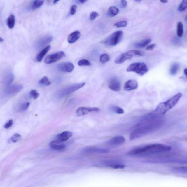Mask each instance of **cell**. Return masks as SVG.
I'll return each instance as SVG.
<instances>
[{
	"label": "cell",
	"instance_id": "6da1fadb",
	"mask_svg": "<svg viewBox=\"0 0 187 187\" xmlns=\"http://www.w3.org/2000/svg\"><path fill=\"white\" fill-rule=\"evenodd\" d=\"M172 149L170 146L156 143L131 151L127 153L130 156H142L159 153L169 151Z\"/></svg>",
	"mask_w": 187,
	"mask_h": 187
},
{
	"label": "cell",
	"instance_id": "7a4b0ae2",
	"mask_svg": "<svg viewBox=\"0 0 187 187\" xmlns=\"http://www.w3.org/2000/svg\"><path fill=\"white\" fill-rule=\"evenodd\" d=\"M182 96V94L181 92L178 93L170 99L160 103L154 111L155 113L158 116L165 114L177 104Z\"/></svg>",
	"mask_w": 187,
	"mask_h": 187
},
{
	"label": "cell",
	"instance_id": "3957f363",
	"mask_svg": "<svg viewBox=\"0 0 187 187\" xmlns=\"http://www.w3.org/2000/svg\"><path fill=\"white\" fill-rule=\"evenodd\" d=\"M156 127V123L137 127L130 134L131 140L139 138L153 131Z\"/></svg>",
	"mask_w": 187,
	"mask_h": 187
},
{
	"label": "cell",
	"instance_id": "277c9868",
	"mask_svg": "<svg viewBox=\"0 0 187 187\" xmlns=\"http://www.w3.org/2000/svg\"><path fill=\"white\" fill-rule=\"evenodd\" d=\"M85 84V82H82L68 85L59 90L56 94V97L60 98L64 97L82 88Z\"/></svg>",
	"mask_w": 187,
	"mask_h": 187
},
{
	"label": "cell",
	"instance_id": "5b68a950",
	"mask_svg": "<svg viewBox=\"0 0 187 187\" xmlns=\"http://www.w3.org/2000/svg\"><path fill=\"white\" fill-rule=\"evenodd\" d=\"M145 53L141 51L136 50H130L127 53H122L117 57L115 60V63L117 64L123 63L126 60L130 59L134 56H143L145 55Z\"/></svg>",
	"mask_w": 187,
	"mask_h": 187
},
{
	"label": "cell",
	"instance_id": "8992f818",
	"mask_svg": "<svg viewBox=\"0 0 187 187\" xmlns=\"http://www.w3.org/2000/svg\"><path fill=\"white\" fill-rule=\"evenodd\" d=\"M127 72H133L140 76L145 74L148 71V69L144 63H136L130 64L127 68Z\"/></svg>",
	"mask_w": 187,
	"mask_h": 187
},
{
	"label": "cell",
	"instance_id": "52a82bcc",
	"mask_svg": "<svg viewBox=\"0 0 187 187\" xmlns=\"http://www.w3.org/2000/svg\"><path fill=\"white\" fill-rule=\"evenodd\" d=\"M123 36V32L119 30L115 32L106 40L105 43L109 46H114L121 41Z\"/></svg>",
	"mask_w": 187,
	"mask_h": 187
},
{
	"label": "cell",
	"instance_id": "ba28073f",
	"mask_svg": "<svg viewBox=\"0 0 187 187\" xmlns=\"http://www.w3.org/2000/svg\"><path fill=\"white\" fill-rule=\"evenodd\" d=\"M65 53L63 52H59L49 55L45 59V63L47 64L54 63L65 57Z\"/></svg>",
	"mask_w": 187,
	"mask_h": 187
},
{
	"label": "cell",
	"instance_id": "9c48e42d",
	"mask_svg": "<svg viewBox=\"0 0 187 187\" xmlns=\"http://www.w3.org/2000/svg\"><path fill=\"white\" fill-rule=\"evenodd\" d=\"M102 165L107 167L115 169H123L125 167V165L120 161L113 159L104 161Z\"/></svg>",
	"mask_w": 187,
	"mask_h": 187
},
{
	"label": "cell",
	"instance_id": "30bf717a",
	"mask_svg": "<svg viewBox=\"0 0 187 187\" xmlns=\"http://www.w3.org/2000/svg\"><path fill=\"white\" fill-rule=\"evenodd\" d=\"M100 109L97 108H89V107H82L78 109L76 111L78 116H82L91 112H99Z\"/></svg>",
	"mask_w": 187,
	"mask_h": 187
},
{
	"label": "cell",
	"instance_id": "8fae6325",
	"mask_svg": "<svg viewBox=\"0 0 187 187\" xmlns=\"http://www.w3.org/2000/svg\"><path fill=\"white\" fill-rule=\"evenodd\" d=\"M23 87L21 85H10L7 87L4 91L5 95L6 96H11L17 93L22 90Z\"/></svg>",
	"mask_w": 187,
	"mask_h": 187
},
{
	"label": "cell",
	"instance_id": "7c38bea8",
	"mask_svg": "<svg viewBox=\"0 0 187 187\" xmlns=\"http://www.w3.org/2000/svg\"><path fill=\"white\" fill-rule=\"evenodd\" d=\"M84 153H109L108 149L100 148L95 147H88L85 148L83 150Z\"/></svg>",
	"mask_w": 187,
	"mask_h": 187
},
{
	"label": "cell",
	"instance_id": "4fadbf2b",
	"mask_svg": "<svg viewBox=\"0 0 187 187\" xmlns=\"http://www.w3.org/2000/svg\"><path fill=\"white\" fill-rule=\"evenodd\" d=\"M108 87L112 90L118 92L121 90V82L117 78H113L110 80L109 83Z\"/></svg>",
	"mask_w": 187,
	"mask_h": 187
},
{
	"label": "cell",
	"instance_id": "5bb4252c",
	"mask_svg": "<svg viewBox=\"0 0 187 187\" xmlns=\"http://www.w3.org/2000/svg\"><path fill=\"white\" fill-rule=\"evenodd\" d=\"M58 70L62 72H71L73 71L74 66L70 62L59 64L57 66Z\"/></svg>",
	"mask_w": 187,
	"mask_h": 187
},
{
	"label": "cell",
	"instance_id": "9a60e30c",
	"mask_svg": "<svg viewBox=\"0 0 187 187\" xmlns=\"http://www.w3.org/2000/svg\"><path fill=\"white\" fill-rule=\"evenodd\" d=\"M125 141V139L123 136H117L109 140L107 144L110 146H117L124 143Z\"/></svg>",
	"mask_w": 187,
	"mask_h": 187
},
{
	"label": "cell",
	"instance_id": "2e32d148",
	"mask_svg": "<svg viewBox=\"0 0 187 187\" xmlns=\"http://www.w3.org/2000/svg\"><path fill=\"white\" fill-rule=\"evenodd\" d=\"M138 86L137 81L135 80H130L125 84L124 89L126 91H130L136 89Z\"/></svg>",
	"mask_w": 187,
	"mask_h": 187
},
{
	"label": "cell",
	"instance_id": "e0dca14e",
	"mask_svg": "<svg viewBox=\"0 0 187 187\" xmlns=\"http://www.w3.org/2000/svg\"><path fill=\"white\" fill-rule=\"evenodd\" d=\"M59 140L53 141L50 143V146L52 149L55 150H63L66 148V146Z\"/></svg>",
	"mask_w": 187,
	"mask_h": 187
},
{
	"label": "cell",
	"instance_id": "ac0fdd59",
	"mask_svg": "<svg viewBox=\"0 0 187 187\" xmlns=\"http://www.w3.org/2000/svg\"><path fill=\"white\" fill-rule=\"evenodd\" d=\"M53 40V37L50 36L45 37L40 39L36 44V47L37 48H40L43 46H46L48 43H50Z\"/></svg>",
	"mask_w": 187,
	"mask_h": 187
},
{
	"label": "cell",
	"instance_id": "d6986e66",
	"mask_svg": "<svg viewBox=\"0 0 187 187\" xmlns=\"http://www.w3.org/2000/svg\"><path fill=\"white\" fill-rule=\"evenodd\" d=\"M72 136V133L71 132L64 131L59 134L57 136V138L58 140L64 142L67 141Z\"/></svg>",
	"mask_w": 187,
	"mask_h": 187
},
{
	"label": "cell",
	"instance_id": "ffe728a7",
	"mask_svg": "<svg viewBox=\"0 0 187 187\" xmlns=\"http://www.w3.org/2000/svg\"><path fill=\"white\" fill-rule=\"evenodd\" d=\"M81 37V33L79 31H76L73 32L69 35L67 39L68 42L69 43H74L77 41Z\"/></svg>",
	"mask_w": 187,
	"mask_h": 187
},
{
	"label": "cell",
	"instance_id": "44dd1931",
	"mask_svg": "<svg viewBox=\"0 0 187 187\" xmlns=\"http://www.w3.org/2000/svg\"><path fill=\"white\" fill-rule=\"evenodd\" d=\"M14 76L13 74L10 73L7 74L4 78L3 84L6 88L11 85V83L13 82Z\"/></svg>",
	"mask_w": 187,
	"mask_h": 187
},
{
	"label": "cell",
	"instance_id": "7402d4cb",
	"mask_svg": "<svg viewBox=\"0 0 187 187\" xmlns=\"http://www.w3.org/2000/svg\"><path fill=\"white\" fill-rule=\"evenodd\" d=\"M151 40L150 39H146L141 41L136 42L134 44V46L136 48H143L148 45L151 42Z\"/></svg>",
	"mask_w": 187,
	"mask_h": 187
},
{
	"label": "cell",
	"instance_id": "603a6c76",
	"mask_svg": "<svg viewBox=\"0 0 187 187\" xmlns=\"http://www.w3.org/2000/svg\"><path fill=\"white\" fill-rule=\"evenodd\" d=\"M50 46H46V48H45L38 55L37 57H36V60H37L38 62H40L41 61L43 57L46 55L49 50H50Z\"/></svg>",
	"mask_w": 187,
	"mask_h": 187
},
{
	"label": "cell",
	"instance_id": "cb8c5ba5",
	"mask_svg": "<svg viewBox=\"0 0 187 187\" xmlns=\"http://www.w3.org/2000/svg\"><path fill=\"white\" fill-rule=\"evenodd\" d=\"M119 12V10L115 6L110 7L108 11V15L110 17H114Z\"/></svg>",
	"mask_w": 187,
	"mask_h": 187
},
{
	"label": "cell",
	"instance_id": "d4e9b609",
	"mask_svg": "<svg viewBox=\"0 0 187 187\" xmlns=\"http://www.w3.org/2000/svg\"><path fill=\"white\" fill-rule=\"evenodd\" d=\"M15 23V18L14 15H11L8 17L7 20V25L8 28L12 29L14 27Z\"/></svg>",
	"mask_w": 187,
	"mask_h": 187
},
{
	"label": "cell",
	"instance_id": "484cf974",
	"mask_svg": "<svg viewBox=\"0 0 187 187\" xmlns=\"http://www.w3.org/2000/svg\"><path fill=\"white\" fill-rule=\"evenodd\" d=\"M179 64L177 63H174L171 66L169 70V74L172 75H176L179 69Z\"/></svg>",
	"mask_w": 187,
	"mask_h": 187
},
{
	"label": "cell",
	"instance_id": "4316f807",
	"mask_svg": "<svg viewBox=\"0 0 187 187\" xmlns=\"http://www.w3.org/2000/svg\"><path fill=\"white\" fill-rule=\"evenodd\" d=\"M183 27L182 23L181 22L178 23L177 28V34L178 37H181L183 34Z\"/></svg>",
	"mask_w": 187,
	"mask_h": 187
},
{
	"label": "cell",
	"instance_id": "83f0119b",
	"mask_svg": "<svg viewBox=\"0 0 187 187\" xmlns=\"http://www.w3.org/2000/svg\"><path fill=\"white\" fill-rule=\"evenodd\" d=\"M110 110L113 112L118 114H123L124 113V111L122 108L120 107L116 106H111L110 108Z\"/></svg>",
	"mask_w": 187,
	"mask_h": 187
},
{
	"label": "cell",
	"instance_id": "f1b7e54d",
	"mask_svg": "<svg viewBox=\"0 0 187 187\" xmlns=\"http://www.w3.org/2000/svg\"><path fill=\"white\" fill-rule=\"evenodd\" d=\"M39 83L43 86H47L50 85L51 84V82L49 80L47 77L45 76L39 81Z\"/></svg>",
	"mask_w": 187,
	"mask_h": 187
},
{
	"label": "cell",
	"instance_id": "f546056e",
	"mask_svg": "<svg viewBox=\"0 0 187 187\" xmlns=\"http://www.w3.org/2000/svg\"><path fill=\"white\" fill-rule=\"evenodd\" d=\"M44 0H36L32 6V9L35 10L40 8L43 5Z\"/></svg>",
	"mask_w": 187,
	"mask_h": 187
},
{
	"label": "cell",
	"instance_id": "4dcf8cb0",
	"mask_svg": "<svg viewBox=\"0 0 187 187\" xmlns=\"http://www.w3.org/2000/svg\"><path fill=\"white\" fill-rule=\"evenodd\" d=\"M22 139V136L18 133H16L13 135L11 138V141L13 143H16L20 141Z\"/></svg>",
	"mask_w": 187,
	"mask_h": 187
},
{
	"label": "cell",
	"instance_id": "1f68e13d",
	"mask_svg": "<svg viewBox=\"0 0 187 187\" xmlns=\"http://www.w3.org/2000/svg\"><path fill=\"white\" fill-rule=\"evenodd\" d=\"M187 8V0H183L182 2L178 7V11H184Z\"/></svg>",
	"mask_w": 187,
	"mask_h": 187
},
{
	"label": "cell",
	"instance_id": "d6a6232c",
	"mask_svg": "<svg viewBox=\"0 0 187 187\" xmlns=\"http://www.w3.org/2000/svg\"><path fill=\"white\" fill-rule=\"evenodd\" d=\"M30 105L29 102H25L21 104L19 107L18 110L20 111H26L28 109Z\"/></svg>",
	"mask_w": 187,
	"mask_h": 187
},
{
	"label": "cell",
	"instance_id": "836d02e7",
	"mask_svg": "<svg viewBox=\"0 0 187 187\" xmlns=\"http://www.w3.org/2000/svg\"><path fill=\"white\" fill-rule=\"evenodd\" d=\"M78 65L80 66H90L91 65V63L87 59H83L79 61Z\"/></svg>",
	"mask_w": 187,
	"mask_h": 187
},
{
	"label": "cell",
	"instance_id": "e575fe53",
	"mask_svg": "<svg viewBox=\"0 0 187 187\" xmlns=\"http://www.w3.org/2000/svg\"><path fill=\"white\" fill-rule=\"evenodd\" d=\"M110 60V57L108 55L106 54H103L100 56V61L101 63H105L109 61Z\"/></svg>",
	"mask_w": 187,
	"mask_h": 187
},
{
	"label": "cell",
	"instance_id": "d590c367",
	"mask_svg": "<svg viewBox=\"0 0 187 187\" xmlns=\"http://www.w3.org/2000/svg\"><path fill=\"white\" fill-rule=\"evenodd\" d=\"M127 22L125 21H123L118 22L114 24V26H116L117 28L125 27L127 26Z\"/></svg>",
	"mask_w": 187,
	"mask_h": 187
},
{
	"label": "cell",
	"instance_id": "8d00e7d4",
	"mask_svg": "<svg viewBox=\"0 0 187 187\" xmlns=\"http://www.w3.org/2000/svg\"><path fill=\"white\" fill-rule=\"evenodd\" d=\"M30 96L34 99H37L40 96V94L35 90H32L30 92Z\"/></svg>",
	"mask_w": 187,
	"mask_h": 187
},
{
	"label": "cell",
	"instance_id": "74e56055",
	"mask_svg": "<svg viewBox=\"0 0 187 187\" xmlns=\"http://www.w3.org/2000/svg\"><path fill=\"white\" fill-rule=\"evenodd\" d=\"M99 14L98 13L93 11L91 13L90 15V19L91 21H93L97 18V17L99 16Z\"/></svg>",
	"mask_w": 187,
	"mask_h": 187
},
{
	"label": "cell",
	"instance_id": "f35d334b",
	"mask_svg": "<svg viewBox=\"0 0 187 187\" xmlns=\"http://www.w3.org/2000/svg\"><path fill=\"white\" fill-rule=\"evenodd\" d=\"M77 6L75 5H74L71 7L70 11V14L71 15H74L76 13Z\"/></svg>",
	"mask_w": 187,
	"mask_h": 187
},
{
	"label": "cell",
	"instance_id": "ab89813d",
	"mask_svg": "<svg viewBox=\"0 0 187 187\" xmlns=\"http://www.w3.org/2000/svg\"><path fill=\"white\" fill-rule=\"evenodd\" d=\"M13 122L12 120H10L8 123H6L4 126V128L5 129H8L11 127L13 125Z\"/></svg>",
	"mask_w": 187,
	"mask_h": 187
},
{
	"label": "cell",
	"instance_id": "60d3db41",
	"mask_svg": "<svg viewBox=\"0 0 187 187\" xmlns=\"http://www.w3.org/2000/svg\"><path fill=\"white\" fill-rule=\"evenodd\" d=\"M156 45L155 44H152L149 45L146 47V50H152L154 49Z\"/></svg>",
	"mask_w": 187,
	"mask_h": 187
},
{
	"label": "cell",
	"instance_id": "b9f144b4",
	"mask_svg": "<svg viewBox=\"0 0 187 187\" xmlns=\"http://www.w3.org/2000/svg\"><path fill=\"white\" fill-rule=\"evenodd\" d=\"M121 5L123 8H125L127 6V3L126 0H121Z\"/></svg>",
	"mask_w": 187,
	"mask_h": 187
},
{
	"label": "cell",
	"instance_id": "7bdbcfd3",
	"mask_svg": "<svg viewBox=\"0 0 187 187\" xmlns=\"http://www.w3.org/2000/svg\"><path fill=\"white\" fill-rule=\"evenodd\" d=\"M160 1L162 3H167L168 2V0H160Z\"/></svg>",
	"mask_w": 187,
	"mask_h": 187
},
{
	"label": "cell",
	"instance_id": "ee69618b",
	"mask_svg": "<svg viewBox=\"0 0 187 187\" xmlns=\"http://www.w3.org/2000/svg\"><path fill=\"white\" fill-rule=\"evenodd\" d=\"M88 0H79V1L81 3L83 4L85 3L87 1H88Z\"/></svg>",
	"mask_w": 187,
	"mask_h": 187
},
{
	"label": "cell",
	"instance_id": "f6af8a7d",
	"mask_svg": "<svg viewBox=\"0 0 187 187\" xmlns=\"http://www.w3.org/2000/svg\"><path fill=\"white\" fill-rule=\"evenodd\" d=\"M184 73L187 77V68L184 69Z\"/></svg>",
	"mask_w": 187,
	"mask_h": 187
},
{
	"label": "cell",
	"instance_id": "bcb514c9",
	"mask_svg": "<svg viewBox=\"0 0 187 187\" xmlns=\"http://www.w3.org/2000/svg\"><path fill=\"white\" fill-rule=\"evenodd\" d=\"M60 0H54V1H53V4H56L57 3V2H58L59 1H60Z\"/></svg>",
	"mask_w": 187,
	"mask_h": 187
},
{
	"label": "cell",
	"instance_id": "7dc6e473",
	"mask_svg": "<svg viewBox=\"0 0 187 187\" xmlns=\"http://www.w3.org/2000/svg\"><path fill=\"white\" fill-rule=\"evenodd\" d=\"M4 41V39L2 38H0V42H1V43H2V42Z\"/></svg>",
	"mask_w": 187,
	"mask_h": 187
},
{
	"label": "cell",
	"instance_id": "c3c4849f",
	"mask_svg": "<svg viewBox=\"0 0 187 187\" xmlns=\"http://www.w3.org/2000/svg\"><path fill=\"white\" fill-rule=\"evenodd\" d=\"M134 1H136V2H140V1H141V0H134Z\"/></svg>",
	"mask_w": 187,
	"mask_h": 187
},
{
	"label": "cell",
	"instance_id": "681fc988",
	"mask_svg": "<svg viewBox=\"0 0 187 187\" xmlns=\"http://www.w3.org/2000/svg\"><path fill=\"white\" fill-rule=\"evenodd\" d=\"M185 21H186V22H187V15L186 17H185Z\"/></svg>",
	"mask_w": 187,
	"mask_h": 187
}]
</instances>
